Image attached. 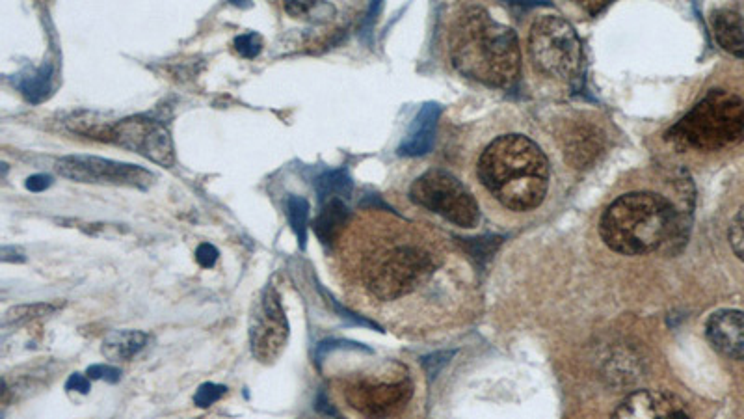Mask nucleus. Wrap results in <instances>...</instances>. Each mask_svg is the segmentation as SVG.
Wrapping results in <instances>:
<instances>
[{"mask_svg": "<svg viewBox=\"0 0 744 419\" xmlns=\"http://www.w3.org/2000/svg\"><path fill=\"white\" fill-rule=\"evenodd\" d=\"M2 261L4 263H8V261L21 263V261H25V254L19 248H14V246H4L2 248Z\"/></svg>", "mask_w": 744, "mask_h": 419, "instance_id": "obj_28", "label": "nucleus"}, {"mask_svg": "<svg viewBox=\"0 0 744 419\" xmlns=\"http://www.w3.org/2000/svg\"><path fill=\"white\" fill-rule=\"evenodd\" d=\"M410 200L417 207L451 222L452 226L471 230L480 222V207L473 192L458 177L441 168H430L410 187Z\"/></svg>", "mask_w": 744, "mask_h": 419, "instance_id": "obj_7", "label": "nucleus"}, {"mask_svg": "<svg viewBox=\"0 0 744 419\" xmlns=\"http://www.w3.org/2000/svg\"><path fill=\"white\" fill-rule=\"evenodd\" d=\"M730 244L735 256L744 261V205L731 220Z\"/></svg>", "mask_w": 744, "mask_h": 419, "instance_id": "obj_23", "label": "nucleus"}, {"mask_svg": "<svg viewBox=\"0 0 744 419\" xmlns=\"http://www.w3.org/2000/svg\"><path fill=\"white\" fill-rule=\"evenodd\" d=\"M147 341H149V336L146 332L116 330V332H110L105 338L101 352L110 362H127L146 347Z\"/></svg>", "mask_w": 744, "mask_h": 419, "instance_id": "obj_17", "label": "nucleus"}, {"mask_svg": "<svg viewBox=\"0 0 744 419\" xmlns=\"http://www.w3.org/2000/svg\"><path fill=\"white\" fill-rule=\"evenodd\" d=\"M711 28L718 45L730 55L744 58L743 15L731 8H718L711 14Z\"/></svg>", "mask_w": 744, "mask_h": 419, "instance_id": "obj_14", "label": "nucleus"}, {"mask_svg": "<svg viewBox=\"0 0 744 419\" xmlns=\"http://www.w3.org/2000/svg\"><path fill=\"white\" fill-rule=\"evenodd\" d=\"M93 135L108 140L120 148L131 149L134 153L149 159L151 163L159 164L164 168H172L175 164V151H173L170 131L162 123L146 118V116H134V118L112 123L105 129H99Z\"/></svg>", "mask_w": 744, "mask_h": 419, "instance_id": "obj_8", "label": "nucleus"}, {"mask_svg": "<svg viewBox=\"0 0 744 419\" xmlns=\"http://www.w3.org/2000/svg\"><path fill=\"white\" fill-rule=\"evenodd\" d=\"M475 181L506 211L531 213L547 200L555 181V166L534 136L503 131L480 149Z\"/></svg>", "mask_w": 744, "mask_h": 419, "instance_id": "obj_1", "label": "nucleus"}, {"mask_svg": "<svg viewBox=\"0 0 744 419\" xmlns=\"http://www.w3.org/2000/svg\"><path fill=\"white\" fill-rule=\"evenodd\" d=\"M705 336L715 351L731 360L744 362V313L737 310L715 311L705 325Z\"/></svg>", "mask_w": 744, "mask_h": 419, "instance_id": "obj_12", "label": "nucleus"}, {"mask_svg": "<svg viewBox=\"0 0 744 419\" xmlns=\"http://www.w3.org/2000/svg\"><path fill=\"white\" fill-rule=\"evenodd\" d=\"M611 419H692L687 405L665 390H638L627 395Z\"/></svg>", "mask_w": 744, "mask_h": 419, "instance_id": "obj_11", "label": "nucleus"}, {"mask_svg": "<svg viewBox=\"0 0 744 419\" xmlns=\"http://www.w3.org/2000/svg\"><path fill=\"white\" fill-rule=\"evenodd\" d=\"M333 393L359 419H395L412 403L415 384L399 362L361 367L335 375Z\"/></svg>", "mask_w": 744, "mask_h": 419, "instance_id": "obj_5", "label": "nucleus"}, {"mask_svg": "<svg viewBox=\"0 0 744 419\" xmlns=\"http://www.w3.org/2000/svg\"><path fill=\"white\" fill-rule=\"evenodd\" d=\"M527 53L538 75L555 82H570L583 69V45L564 17L538 15L529 28Z\"/></svg>", "mask_w": 744, "mask_h": 419, "instance_id": "obj_6", "label": "nucleus"}, {"mask_svg": "<svg viewBox=\"0 0 744 419\" xmlns=\"http://www.w3.org/2000/svg\"><path fill=\"white\" fill-rule=\"evenodd\" d=\"M66 390L69 392L88 393L92 390V382L86 377V375H80V373H73L66 382Z\"/></svg>", "mask_w": 744, "mask_h": 419, "instance_id": "obj_26", "label": "nucleus"}, {"mask_svg": "<svg viewBox=\"0 0 744 419\" xmlns=\"http://www.w3.org/2000/svg\"><path fill=\"white\" fill-rule=\"evenodd\" d=\"M56 170L62 177L79 183H101V185H121L147 189L155 174L138 164L118 163L112 159L93 157V155H69L56 163Z\"/></svg>", "mask_w": 744, "mask_h": 419, "instance_id": "obj_10", "label": "nucleus"}, {"mask_svg": "<svg viewBox=\"0 0 744 419\" xmlns=\"http://www.w3.org/2000/svg\"><path fill=\"white\" fill-rule=\"evenodd\" d=\"M233 45L242 58H257L263 51V38L257 32H246L237 36Z\"/></svg>", "mask_w": 744, "mask_h": 419, "instance_id": "obj_21", "label": "nucleus"}, {"mask_svg": "<svg viewBox=\"0 0 744 419\" xmlns=\"http://www.w3.org/2000/svg\"><path fill=\"white\" fill-rule=\"evenodd\" d=\"M348 220H350V213H348L345 203L341 200H330L320 211L319 217L315 218L313 230H315V235L319 237L320 243L332 250L333 244L339 241L341 233L345 231Z\"/></svg>", "mask_w": 744, "mask_h": 419, "instance_id": "obj_16", "label": "nucleus"}, {"mask_svg": "<svg viewBox=\"0 0 744 419\" xmlns=\"http://www.w3.org/2000/svg\"><path fill=\"white\" fill-rule=\"evenodd\" d=\"M226 392L227 388L222 384H213V382L201 384L198 392L194 395V403L201 408H207V406L214 405L216 401H220L226 395Z\"/></svg>", "mask_w": 744, "mask_h": 419, "instance_id": "obj_22", "label": "nucleus"}, {"mask_svg": "<svg viewBox=\"0 0 744 419\" xmlns=\"http://www.w3.org/2000/svg\"><path fill=\"white\" fill-rule=\"evenodd\" d=\"M452 68L492 88H508L521 73L518 34L480 6H462L447 32Z\"/></svg>", "mask_w": 744, "mask_h": 419, "instance_id": "obj_2", "label": "nucleus"}, {"mask_svg": "<svg viewBox=\"0 0 744 419\" xmlns=\"http://www.w3.org/2000/svg\"><path fill=\"white\" fill-rule=\"evenodd\" d=\"M352 189L350 177L343 170H328L315 179V190L320 202L339 200V196H346Z\"/></svg>", "mask_w": 744, "mask_h": 419, "instance_id": "obj_18", "label": "nucleus"}, {"mask_svg": "<svg viewBox=\"0 0 744 419\" xmlns=\"http://www.w3.org/2000/svg\"><path fill=\"white\" fill-rule=\"evenodd\" d=\"M289 321L274 285H266L253 304L250 319L252 354L261 364H274L287 347Z\"/></svg>", "mask_w": 744, "mask_h": 419, "instance_id": "obj_9", "label": "nucleus"}, {"mask_svg": "<svg viewBox=\"0 0 744 419\" xmlns=\"http://www.w3.org/2000/svg\"><path fill=\"white\" fill-rule=\"evenodd\" d=\"M53 64H43L40 68H27L15 75V88L25 95L28 103L40 105L53 92Z\"/></svg>", "mask_w": 744, "mask_h": 419, "instance_id": "obj_15", "label": "nucleus"}, {"mask_svg": "<svg viewBox=\"0 0 744 419\" xmlns=\"http://www.w3.org/2000/svg\"><path fill=\"white\" fill-rule=\"evenodd\" d=\"M53 185V177L47 176V174H36V176H30L25 183L30 192H43V190L49 189Z\"/></svg>", "mask_w": 744, "mask_h": 419, "instance_id": "obj_27", "label": "nucleus"}, {"mask_svg": "<svg viewBox=\"0 0 744 419\" xmlns=\"http://www.w3.org/2000/svg\"><path fill=\"white\" fill-rule=\"evenodd\" d=\"M678 224L676 205L653 190H633L618 196L603 211L599 235L612 252L644 256L674 239Z\"/></svg>", "mask_w": 744, "mask_h": 419, "instance_id": "obj_3", "label": "nucleus"}, {"mask_svg": "<svg viewBox=\"0 0 744 419\" xmlns=\"http://www.w3.org/2000/svg\"><path fill=\"white\" fill-rule=\"evenodd\" d=\"M56 310H58L56 304H45V302L15 306L12 310L6 311V315H4V326L27 323L30 319H38V317H43V315H51Z\"/></svg>", "mask_w": 744, "mask_h": 419, "instance_id": "obj_20", "label": "nucleus"}, {"mask_svg": "<svg viewBox=\"0 0 744 419\" xmlns=\"http://www.w3.org/2000/svg\"><path fill=\"white\" fill-rule=\"evenodd\" d=\"M218 256H220V252L216 250V246H213V244H200L198 250H196V259H198V263L203 269L214 267V263L218 261Z\"/></svg>", "mask_w": 744, "mask_h": 419, "instance_id": "obj_25", "label": "nucleus"}, {"mask_svg": "<svg viewBox=\"0 0 744 419\" xmlns=\"http://www.w3.org/2000/svg\"><path fill=\"white\" fill-rule=\"evenodd\" d=\"M309 202L302 196H289L287 198V217L293 226V231L298 237L300 248H306L307 228H309Z\"/></svg>", "mask_w": 744, "mask_h": 419, "instance_id": "obj_19", "label": "nucleus"}, {"mask_svg": "<svg viewBox=\"0 0 744 419\" xmlns=\"http://www.w3.org/2000/svg\"><path fill=\"white\" fill-rule=\"evenodd\" d=\"M88 379L107 380V382H118L121 379V371L112 365L97 364L88 367L86 371Z\"/></svg>", "mask_w": 744, "mask_h": 419, "instance_id": "obj_24", "label": "nucleus"}, {"mask_svg": "<svg viewBox=\"0 0 744 419\" xmlns=\"http://www.w3.org/2000/svg\"><path fill=\"white\" fill-rule=\"evenodd\" d=\"M603 144L601 129L592 123L579 122L562 136V153L572 168H586L598 159Z\"/></svg>", "mask_w": 744, "mask_h": 419, "instance_id": "obj_13", "label": "nucleus"}, {"mask_svg": "<svg viewBox=\"0 0 744 419\" xmlns=\"http://www.w3.org/2000/svg\"><path fill=\"white\" fill-rule=\"evenodd\" d=\"M679 151L715 153L744 142V99L728 90L713 88L665 133Z\"/></svg>", "mask_w": 744, "mask_h": 419, "instance_id": "obj_4", "label": "nucleus"}]
</instances>
